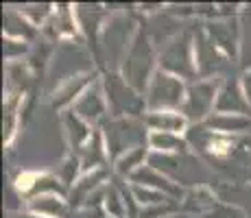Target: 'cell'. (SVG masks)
<instances>
[]
</instances>
